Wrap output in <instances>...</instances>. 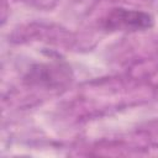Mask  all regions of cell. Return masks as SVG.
<instances>
[{"label":"cell","mask_w":158,"mask_h":158,"mask_svg":"<svg viewBox=\"0 0 158 158\" xmlns=\"http://www.w3.org/2000/svg\"><path fill=\"white\" fill-rule=\"evenodd\" d=\"M153 26V17L138 10L115 7L102 19V27L106 31H143Z\"/></svg>","instance_id":"cell-1"}]
</instances>
